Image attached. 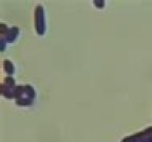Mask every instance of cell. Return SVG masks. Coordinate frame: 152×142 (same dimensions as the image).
<instances>
[{
	"mask_svg": "<svg viewBox=\"0 0 152 142\" xmlns=\"http://www.w3.org/2000/svg\"><path fill=\"white\" fill-rule=\"evenodd\" d=\"M34 28L38 36H45L47 32L45 7L42 4H37L34 9Z\"/></svg>",
	"mask_w": 152,
	"mask_h": 142,
	"instance_id": "obj_1",
	"label": "cell"
},
{
	"mask_svg": "<svg viewBox=\"0 0 152 142\" xmlns=\"http://www.w3.org/2000/svg\"><path fill=\"white\" fill-rule=\"evenodd\" d=\"M152 136V126H148V128H144V130H140V132L132 134L130 136H126L121 140V142H140L142 139H145L147 137Z\"/></svg>",
	"mask_w": 152,
	"mask_h": 142,
	"instance_id": "obj_2",
	"label": "cell"
},
{
	"mask_svg": "<svg viewBox=\"0 0 152 142\" xmlns=\"http://www.w3.org/2000/svg\"><path fill=\"white\" fill-rule=\"evenodd\" d=\"M19 34H20V30L18 26H12V28H10L9 32L3 38L7 42V44H12V43L16 42V40L19 37Z\"/></svg>",
	"mask_w": 152,
	"mask_h": 142,
	"instance_id": "obj_3",
	"label": "cell"
},
{
	"mask_svg": "<svg viewBox=\"0 0 152 142\" xmlns=\"http://www.w3.org/2000/svg\"><path fill=\"white\" fill-rule=\"evenodd\" d=\"M2 67L4 73L7 74V76H11L13 77L15 73H16V69H15V65L13 64V62L10 59H4L2 63Z\"/></svg>",
	"mask_w": 152,
	"mask_h": 142,
	"instance_id": "obj_4",
	"label": "cell"
},
{
	"mask_svg": "<svg viewBox=\"0 0 152 142\" xmlns=\"http://www.w3.org/2000/svg\"><path fill=\"white\" fill-rule=\"evenodd\" d=\"M15 102H16V105L21 107H28V106H32L34 104V100L30 99V98L26 97V96L19 98V99H16Z\"/></svg>",
	"mask_w": 152,
	"mask_h": 142,
	"instance_id": "obj_5",
	"label": "cell"
},
{
	"mask_svg": "<svg viewBox=\"0 0 152 142\" xmlns=\"http://www.w3.org/2000/svg\"><path fill=\"white\" fill-rule=\"evenodd\" d=\"M24 94H26V97L30 98L32 100H35L37 97V93H36L35 88L32 86L31 84H24Z\"/></svg>",
	"mask_w": 152,
	"mask_h": 142,
	"instance_id": "obj_6",
	"label": "cell"
},
{
	"mask_svg": "<svg viewBox=\"0 0 152 142\" xmlns=\"http://www.w3.org/2000/svg\"><path fill=\"white\" fill-rule=\"evenodd\" d=\"M0 88H1V95H2L3 97L5 98V99H15V96H14V90H10V88H5L4 85L1 83V86H0Z\"/></svg>",
	"mask_w": 152,
	"mask_h": 142,
	"instance_id": "obj_7",
	"label": "cell"
},
{
	"mask_svg": "<svg viewBox=\"0 0 152 142\" xmlns=\"http://www.w3.org/2000/svg\"><path fill=\"white\" fill-rule=\"evenodd\" d=\"M2 84L4 85L5 88H10V90H15V88L17 86L15 79L13 78V77H11V76H7V77L3 79Z\"/></svg>",
	"mask_w": 152,
	"mask_h": 142,
	"instance_id": "obj_8",
	"label": "cell"
},
{
	"mask_svg": "<svg viewBox=\"0 0 152 142\" xmlns=\"http://www.w3.org/2000/svg\"><path fill=\"white\" fill-rule=\"evenodd\" d=\"M14 96H15V100L26 96V94H24V85L17 84V86L14 90Z\"/></svg>",
	"mask_w": 152,
	"mask_h": 142,
	"instance_id": "obj_9",
	"label": "cell"
},
{
	"mask_svg": "<svg viewBox=\"0 0 152 142\" xmlns=\"http://www.w3.org/2000/svg\"><path fill=\"white\" fill-rule=\"evenodd\" d=\"M93 4L97 9H104V7H106V1H104V0H94Z\"/></svg>",
	"mask_w": 152,
	"mask_h": 142,
	"instance_id": "obj_10",
	"label": "cell"
},
{
	"mask_svg": "<svg viewBox=\"0 0 152 142\" xmlns=\"http://www.w3.org/2000/svg\"><path fill=\"white\" fill-rule=\"evenodd\" d=\"M9 30L10 28L5 23H0V36L1 37H4L7 32H9Z\"/></svg>",
	"mask_w": 152,
	"mask_h": 142,
	"instance_id": "obj_11",
	"label": "cell"
},
{
	"mask_svg": "<svg viewBox=\"0 0 152 142\" xmlns=\"http://www.w3.org/2000/svg\"><path fill=\"white\" fill-rule=\"evenodd\" d=\"M7 45V42L3 37H0V52H4L5 47Z\"/></svg>",
	"mask_w": 152,
	"mask_h": 142,
	"instance_id": "obj_12",
	"label": "cell"
},
{
	"mask_svg": "<svg viewBox=\"0 0 152 142\" xmlns=\"http://www.w3.org/2000/svg\"><path fill=\"white\" fill-rule=\"evenodd\" d=\"M140 142H152V136H150V137L145 138V139H142V141H140Z\"/></svg>",
	"mask_w": 152,
	"mask_h": 142,
	"instance_id": "obj_13",
	"label": "cell"
}]
</instances>
